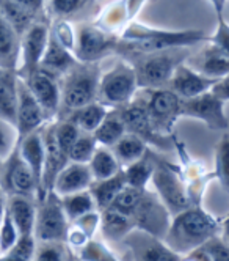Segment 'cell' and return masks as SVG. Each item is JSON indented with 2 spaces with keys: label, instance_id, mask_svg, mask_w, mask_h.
<instances>
[{
  "label": "cell",
  "instance_id": "6da1fadb",
  "mask_svg": "<svg viewBox=\"0 0 229 261\" xmlns=\"http://www.w3.org/2000/svg\"><path fill=\"white\" fill-rule=\"evenodd\" d=\"M218 233V222L201 208L190 206L169 222L165 234V244L178 255H187L199 249L204 242Z\"/></svg>",
  "mask_w": 229,
  "mask_h": 261
},
{
  "label": "cell",
  "instance_id": "7a4b0ae2",
  "mask_svg": "<svg viewBox=\"0 0 229 261\" xmlns=\"http://www.w3.org/2000/svg\"><path fill=\"white\" fill-rule=\"evenodd\" d=\"M207 40L206 35L199 30H159L143 25L129 27L123 38L117 41V49L141 55V54H156L171 49H184Z\"/></svg>",
  "mask_w": 229,
  "mask_h": 261
},
{
  "label": "cell",
  "instance_id": "3957f363",
  "mask_svg": "<svg viewBox=\"0 0 229 261\" xmlns=\"http://www.w3.org/2000/svg\"><path fill=\"white\" fill-rule=\"evenodd\" d=\"M66 81L60 87V112L59 115H68L72 110L98 101V87L101 72L96 63L75 65L66 72Z\"/></svg>",
  "mask_w": 229,
  "mask_h": 261
},
{
  "label": "cell",
  "instance_id": "277c9868",
  "mask_svg": "<svg viewBox=\"0 0 229 261\" xmlns=\"http://www.w3.org/2000/svg\"><path fill=\"white\" fill-rule=\"evenodd\" d=\"M187 57L188 47L137 55L132 65L137 74V85L146 90L165 88L173 77L176 68L184 63Z\"/></svg>",
  "mask_w": 229,
  "mask_h": 261
},
{
  "label": "cell",
  "instance_id": "5b68a950",
  "mask_svg": "<svg viewBox=\"0 0 229 261\" xmlns=\"http://www.w3.org/2000/svg\"><path fill=\"white\" fill-rule=\"evenodd\" d=\"M138 85L137 74L132 65L118 63L111 71L105 72L99 79L98 102L105 107L120 109L133 99Z\"/></svg>",
  "mask_w": 229,
  "mask_h": 261
},
{
  "label": "cell",
  "instance_id": "8992f818",
  "mask_svg": "<svg viewBox=\"0 0 229 261\" xmlns=\"http://www.w3.org/2000/svg\"><path fill=\"white\" fill-rule=\"evenodd\" d=\"M69 230V220L62 208L60 197L53 192L40 200L36 206L33 238L40 242H65Z\"/></svg>",
  "mask_w": 229,
  "mask_h": 261
},
{
  "label": "cell",
  "instance_id": "52a82bcc",
  "mask_svg": "<svg viewBox=\"0 0 229 261\" xmlns=\"http://www.w3.org/2000/svg\"><path fill=\"white\" fill-rule=\"evenodd\" d=\"M181 99L169 88L148 90L145 99L151 124L160 137L173 136V129L181 118Z\"/></svg>",
  "mask_w": 229,
  "mask_h": 261
},
{
  "label": "cell",
  "instance_id": "ba28073f",
  "mask_svg": "<svg viewBox=\"0 0 229 261\" xmlns=\"http://www.w3.org/2000/svg\"><path fill=\"white\" fill-rule=\"evenodd\" d=\"M151 181L154 184L157 198L163 203V206L168 210V213L178 214L192 206V203L188 200L187 188L173 167L156 161Z\"/></svg>",
  "mask_w": 229,
  "mask_h": 261
},
{
  "label": "cell",
  "instance_id": "9c48e42d",
  "mask_svg": "<svg viewBox=\"0 0 229 261\" xmlns=\"http://www.w3.org/2000/svg\"><path fill=\"white\" fill-rule=\"evenodd\" d=\"M46 121L47 118L43 109L32 96L25 82L21 77H17V104H16V117H14L16 145L25 137H28L30 134L41 130Z\"/></svg>",
  "mask_w": 229,
  "mask_h": 261
},
{
  "label": "cell",
  "instance_id": "30bf717a",
  "mask_svg": "<svg viewBox=\"0 0 229 261\" xmlns=\"http://www.w3.org/2000/svg\"><path fill=\"white\" fill-rule=\"evenodd\" d=\"M132 220L135 228L143 230L148 236L156 239L165 238L169 227V213L163 206V203L157 198V195L148 191L143 192V197L138 203L135 211L132 213Z\"/></svg>",
  "mask_w": 229,
  "mask_h": 261
},
{
  "label": "cell",
  "instance_id": "8fae6325",
  "mask_svg": "<svg viewBox=\"0 0 229 261\" xmlns=\"http://www.w3.org/2000/svg\"><path fill=\"white\" fill-rule=\"evenodd\" d=\"M224 106V101L214 96L211 91H206L196 98L181 102V117L199 120L214 130H227L229 123Z\"/></svg>",
  "mask_w": 229,
  "mask_h": 261
},
{
  "label": "cell",
  "instance_id": "7c38bea8",
  "mask_svg": "<svg viewBox=\"0 0 229 261\" xmlns=\"http://www.w3.org/2000/svg\"><path fill=\"white\" fill-rule=\"evenodd\" d=\"M120 117L124 123L126 133L141 139L146 145L157 146L160 150L168 148V139L160 137L151 124L145 99L141 101H130L129 104L118 109Z\"/></svg>",
  "mask_w": 229,
  "mask_h": 261
},
{
  "label": "cell",
  "instance_id": "4fadbf2b",
  "mask_svg": "<svg viewBox=\"0 0 229 261\" xmlns=\"http://www.w3.org/2000/svg\"><path fill=\"white\" fill-rule=\"evenodd\" d=\"M0 188H2V191H7L10 195H21L32 198L38 194L35 178L27 164L19 156L16 146L4 161Z\"/></svg>",
  "mask_w": 229,
  "mask_h": 261
},
{
  "label": "cell",
  "instance_id": "5bb4252c",
  "mask_svg": "<svg viewBox=\"0 0 229 261\" xmlns=\"http://www.w3.org/2000/svg\"><path fill=\"white\" fill-rule=\"evenodd\" d=\"M32 96L36 99L43 109L47 120H52L59 115L60 112V85L56 82V77L52 74L38 68L36 71L30 72L28 76L21 77Z\"/></svg>",
  "mask_w": 229,
  "mask_h": 261
},
{
  "label": "cell",
  "instance_id": "9a60e30c",
  "mask_svg": "<svg viewBox=\"0 0 229 261\" xmlns=\"http://www.w3.org/2000/svg\"><path fill=\"white\" fill-rule=\"evenodd\" d=\"M117 38L98 27L85 25L77 36V59L82 63H94L111 49H117Z\"/></svg>",
  "mask_w": 229,
  "mask_h": 261
},
{
  "label": "cell",
  "instance_id": "2e32d148",
  "mask_svg": "<svg viewBox=\"0 0 229 261\" xmlns=\"http://www.w3.org/2000/svg\"><path fill=\"white\" fill-rule=\"evenodd\" d=\"M49 30L44 24H32L22 35L21 40V49L22 52V66L19 72L22 74L21 77L28 76L30 72L40 68V62L43 59V54L47 46Z\"/></svg>",
  "mask_w": 229,
  "mask_h": 261
},
{
  "label": "cell",
  "instance_id": "e0dca14e",
  "mask_svg": "<svg viewBox=\"0 0 229 261\" xmlns=\"http://www.w3.org/2000/svg\"><path fill=\"white\" fill-rule=\"evenodd\" d=\"M215 82H217L215 79L204 77L203 74L196 72L193 68L187 66L185 63H181L169 81V90L173 91L181 101H185V99L196 98L203 95V93L209 91Z\"/></svg>",
  "mask_w": 229,
  "mask_h": 261
},
{
  "label": "cell",
  "instance_id": "ac0fdd59",
  "mask_svg": "<svg viewBox=\"0 0 229 261\" xmlns=\"http://www.w3.org/2000/svg\"><path fill=\"white\" fill-rule=\"evenodd\" d=\"M17 153L22 158V161L27 164L30 169L35 182H36V198L43 200V170H44V142H43V133L30 134L24 140H21L17 145Z\"/></svg>",
  "mask_w": 229,
  "mask_h": 261
},
{
  "label": "cell",
  "instance_id": "d6986e66",
  "mask_svg": "<svg viewBox=\"0 0 229 261\" xmlns=\"http://www.w3.org/2000/svg\"><path fill=\"white\" fill-rule=\"evenodd\" d=\"M91 182H93V176L87 164L68 162L65 165V169L56 175L52 192L59 197L77 194L82 191H88Z\"/></svg>",
  "mask_w": 229,
  "mask_h": 261
},
{
  "label": "cell",
  "instance_id": "ffe728a7",
  "mask_svg": "<svg viewBox=\"0 0 229 261\" xmlns=\"http://www.w3.org/2000/svg\"><path fill=\"white\" fill-rule=\"evenodd\" d=\"M43 133V142H44V170H43V198L52 192L53 181L68 164L66 154L60 150L53 139L52 124H49Z\"/></svg>",
  "mask_w": 229,
  "mask_h": 261
},
{
  "label": "cell",
  "instance_id": "44dd1931",
  "mask_svg": "<svg viewBox=\"0 0 229 261\" xmlns=\"http://www.w3.org/2000/svg\"><path fill=\"white\" fill-rule=\"evenodd\" d=\"M5 211L8 213L13 225L16 227L19 238L21 236H33L36 206H35V203L30 197L11 195L5 204Z\"/></svg>",
  "mask_w": 229,
  "mask_h": 261
},
{
  "label": "cell",
  "instance_id": "7402d4cb",
  "mask_svg": "<svg viewBox=\"0 0 229 261\" xmlns=\"http://www.w3.org/2000/svg\"><path fill=\"white\" fill-rule=\"evenodd\" d=\"M196 72L209 79H223L229 72V50H224L215 44L203 49V52L195 59Z\"/></svg>",
  "mask_w": 229,
  "mask_h": 261
},
{
  "label": "cell",
  "instance_id": "603a6c76",
  "mask_svg": "<svg viewBox=\"0 0 229 261\" xmlns=\"http://www.w3.org/2000/svg\"><path fill=\"white\" fill-rule=\"evenodd\" d=\"M75 66L74 55L71 50L65 49L53 36L49 33L47 46L43 54V59L40 62V69L52 74V76H60V74H66Z\"/></svg>",
  "mask_w": 229,
  "mask_h": 261
},
{
  "label": "cell",
  "instance_id": "cb8c5ba5",
  "mask_svg": "<svg viewBox=\"0 0 229 261\" xmlns=\"http://www.w3.org/2000/svg\"><path fill=\"white\" fill-rule=\"evenodd\" d=\"M17 77L14 69L0 66V118L13 127L17 104Z\"/></svg>",
  "mask_w": 229,
  "mask_h": 261
},
{
  "label": "cell",
  "instance_id": "d4e9b609",
  "mask_svg": "<svg viewBox=\"0 0 229 261\" xmlns=\"http://www.w3.org/2000/svg\"><path fill=\"white\" fill-rule=\"evenodd\" d=\"M108 110L110 109L105 107L104 104L94 101L88 106L72 110L71 114H68L63 120H68L69 123H72L80 133L93 134L94 130H96V127L102 123V120L105 118Z\"/></svg>",
  "mask_w": 229,
  "mask_h": 261
},
{
  "label": "cell",
  "instance_id": "484cf974",
  "mask_svg": "<svg viewBox=\"0 0 229 261\" xmlns=\"http://www.w3.org/2000/svg\"><path fill=\"white\" fill-rule=\"evenodd\" d=\"M124 186H126V182H124V176H123L121 170L111 178L93 181L91 186L88 188V192L93 197V201L96 204V210L104 211V210L110 208L111 201L114 200V197L118 195V192L124 188Z\"/></svg>",
  "mask_w": 229,
  "mask_h": 261
},
{
  "label": "cell",
  "instance_id": "4316f807",
  "mask_svg": "<svg viewBox=\"0 0 229 261\" xmlns=\"http://www.w3.org/2000/svg\"><path fill=\"white\" fill-rule=\"evenodd\" d=\"M99 213H101L99 227H101L104 238L108 241H120L135 228L132 217H129L123 213H118L111 208H107Z\"/></svg>",
  "mask_w": 229,
  "mask_h": 261
},
{
  "label": "cell",
  "instance_id": "83f0119b",
  "mask_svg": "<svg viewBox=\"0 0 229 261\" xmlns=\"http://www.w3.org/2000/svg\"><path fill=\"white\" fill-rule=\"evenodd\" d=\"M124 134H126V127L120 117L118 109H110L102 123L93 133V137L98 145L104 148H111Z\"/></svg>",
  "mask_w": 229,
  "mask_h": 261
},
{
  "label": "cell",
  "instance_id": "f1b7e54d",
  "mask_svg": "<svg viewBox=\"0 0 229 261\" xmlns=\"http://www.w3.org/2000/svg\"><path fill=\"white\" fill-rule=\"evenodd\" d=\"M154 164H156V159L148 150L145 156H141L138 161L126 165L121 170L126 186L135 188V189H146L148 182L151 181L152 172H154Z\"/></svg>",
  "mask_w": 229,
  "mask_h": 261
},
{
  "label": "cell",
  "instance_id": "f546056e",
  "mask_svg": "<svg viewBox=\"0 0 229 261\" xmlns=\"http://www.w3.org/2000/svg\"><path fill=\"white\" fill-rule=\"evenodd\" d=\"M19 35L0 13V66L14 69L19 55Z\"/></svg>",
  "mask_w": 229,
  "mask_h": 261
},
{
  "label": "cell",
  "instance_id": "4dcf8cb0",
  "mask_svg": "<svg viewBox=\"0 0 229 261\" xmlns=\"http://www.w3.org/2000/svg\"><path fill=\"white\" fill-rule=\"evenodd\" d=\"M87 165L91 172L93 181L111 178L121 170V165L117 161V158L113 156V153L110 151V148H104V146L96 148V151H94L93 158L90 159Z\"/></svg>",
  "mask_w": 229,
  "mask_h": 261
},
{
  "label": "cell",
  "instance_id": "1f68e13d",
  "mask_svg": "<svg viewBox=\"0 0 229 261\" xmlns=\"http://www.w3.org/2000/svg\"><path fill=\"white\" fill-rule=\"evenodd\" d=\"M148 150H149L148 145L141 139L132 134H127V133L110 148V151L117 158L120 165H124V167L138 161L141 156H145Z\"/></svg>",
  "mask_w": 229,
  "mask_h": 261
},
{
  "label": "cell",
  "instance_id": "d6a6232c",
  "mask_svg": "<svg viewBox=\"0 0 229 261\" xmlns=\"http://www.w3.org/2000/svg\"><path fill=\"white\" fill-rule=\"evenodd\" d=\"M60 203L65 211V216L68 217L69 222H74L75 219H79L80 216H83L87 213L98 211L96 204L93 201V197L90 195L88 191L60 197Z\"/></svg>",
  "mask_w": 229,
  "mask_h": 261
},
{
  "label": "cell",
  "instance_id": "836d02e7",
  "mask_svg": "<svg viewBox=\"0 0 229 261\" xmlns=\"http://www.w3.org/2000/svg\"><path fill=\"white\" fill-rule=\"evenodd\" d=\"M0 13L19 36L24 35V32L33 24L35 19L32 14H28L21 7H17L11 0H0Z\"/></svg>",
  "mask_w": 229,
  "mask_h": 261
},
{
  "label": "cell",
  "instance_id": "e575fe53",
  "mask_svg": "<svg viewBox=\"0 0 229 261\" xmlns=\"http://www.w3.org/2000/svg\"><path fill=\"white\" fill-rule=\"evenodd\" d=\"M151 239L143 244V250H140L138 259L140 261H181V255L171 250L162 239Z\"/></svg>",
  "mask_w": 229,
  "mask_h": 261
},
{
  "label": "cell",
  "instance_id": "d590c367",
  "mask_svg": "<svg viewBox=\"0 0 229 261\" xmlns=\"http://www.w3.org/2000/svg\"><path fill=\"white\" fill-rule=\"evenodd\" d=\"M99 145L94 140L93 134H85L80 133L77 140L69 148L68 151V162H75V164H88L90 159L93 158L94 151Z\"/></svg>",
  "mask_w": 229,
  "mask_h": 261
},
{
  "label": "cell",
  "instance_id": "8d00e7d4",
  "mask_svg": "<svg viewBox=\"0 0 229 261\" xmlns=\"http://www.w3.org/2000/svg\"><path fill=\"white\" fill-rule=\"evenodd\" d=\"M145 191L146 189H135V188L124 186V188L118 192V195L114 197V200L111 201L110 208L130 217L132 213L135 211V208L138 206V203H140Z\"/></svg>",
  "mask_w": 229,
  "mask_h": 261
},
{
  "label": "cell",
  "instance_id": "74e56055",
  "mask_svg": "<svg viewBox=\"0 0 229 261\" xmlns=\"http://www.w3.org/2000/svg\"><path fill=\"white\" fill-rule=\"evenodd\" d=\"M52 130H53V139H55L56 145H59V148L68 158L69 148L80 136V130L72 123H69L68 120H60L56 123H52Z\"/></svg>",
  "mask_w": 229,
  "mask_h": 261
},
{
  "label": "cell",
  "instance_id": "f35d334b",
  "mask_svg": "<svg viewBox=\"0 0 229 261\" xmlns=\"http://www.w3.org/2000/svg\"><path fill=\"white\" fill-rule=\"evenodd\" d=\"M35 249L33 236H21L10 250L2 253L0 261H33Z\"/></svg>",
  "mask_w": 229,
  "mask_h": 261
},
{
  "label": "cell",
  "instance_id": "ab89813d",
  "mask_svg": "<svg viewBox=\"0 0 229 261\" xmlns=\"http://www.w3.org/2000/svg\"><path fill=\"white\" fill-rule=\"evenodd\" d=\"M198 250L203 255L204 261H229L227 244L218 236H214L204 242Z\"/></svg>",
  "mask_w": 229,
  "mask_h": 261
},
{
  "label": "cell",
  "instance_id": "60d3db41",
  "mask_svg": "<svg viewBox=\"0 0 229 261\" xmlns=\"http://www.w3.org/2000/svg\"><path fill=\"white\" fill-rule=\"evenodd\" d=\"M82 261H120L104 244L96 241H88L80 249Z\"/></svg>",
  "mask_w": 229,
  "mask_h": 261
},
{
  "label": "cell",
  "instance_id": "b9f144b4",
  "mask_svg": "<svg viewBox=\"0 0 229 261\" xmlns=\"http://www.w3.org/2000/svg\"><path fill=\"white\" fill-rule=\"evenodd\" d=\"M227 134H223L215 150V175L224 189H227Z\"/></svg>",
  "mask_w": 229,
  "mask_h": 261
},
{
  "label": "cell",
  "instance_id": "7bdbcfd3",
  "mask_svg": "<svg viewBox=\"0 0 229 261\" xmlns=\"http://www.w3.org/2000/svg\"><path fill=\"white\" fill-rule=\"evenodd\" d=\"M33 261H66L63 242H43L40 249H35Z\"/></svg>",
  "mask_w": 229,
  "mask_h": 261
},
{
  "label": "cell",
  "instance_id": "ee69618b",
  "mask_svg": "<svg viewBox=\"0 0 229 261\" xmlns=\"http://www.w3.org/2000/svg\"><path fill=\"white\" fill-rule=\"evenodd\" d=\"M17 239H19V234L16 231V227L13 225L8 213L4 211L2 225H0V253H5L7 250H10L16 244Z\"/></svg>",
  "mask_w": 229,
  "mask_h": 261
},
{
  "label": "cell",
  "instance_id": "f6af8a7d",
  "mask_svg": "<svg viewBox=\"0 0 229 261\" xmlns=\"http://www.w3.org/2000/svg\"><path fill=\"white\" fill-rule=\"evenodd\" d=\"M74 227L80 230L88 239H91L94 236V233L98 231L99 228V223H101V213L99 211H91L87 213L83 216H80L79 219H75L74 222Z\"/></svg>",
  "mask_w": 229,
  "mask_h": 261
},
{
  "label": "cell",
  "instance_id": "bcb514c9",
  "mask_svg": "<svg viewBox=\"0 0 229 261\" xmlns=\"http://www.w3.org/2000/svg\"><path fill=\"white\" fill-rule=\"evenodd\" d=\"M50 35L65 49H68V50L74 49V46H75V35H74V30L69 25V22H66V21H56Z\"/></svg>",
  "mask_w": 229,
  "mask_h": 261
},
{
  "label": "cell",
  "instance_id": "7dc6e473",
  "mask_svg": "<svg viewBox=\"0 0 229 261\" xmlns=\"http://www.w3.org/2000/svg\"><path fill=\"white\" fill-rule=\"evenodd\" d=\"M16 146L14 127L0 118V158L5 159Z\"/></svg>",
  "mask_w": 229,
  "mask_h": 261
},
{
  "label": "cell",
  "instance_id": "c3c4849f",
  "mask_svg": "<svg viewBox=\"0 0 229 261\" xmlns=\"http://www.w3.org/2000/svg\"><path fill=\"white\" fill-rule=\"evenodd\" d=\"M52 10L59 16H68L79 10L87 0H49Z\"/></svg>",
  "mask_w": 229,
  "mask_h": 261
},
{
  "label": "cell",
  "instance_id": "681fc988",
  "mask_svg": "<svg viewBox=\"0 0 229 261\" xmlns=\"http://www.w3.org/2000/svg\"><path fill=\"white\" fill-rule=\"evenodd\" d=\"M212 44L224 49V50H229V27L227 24L224 22V19L221 17V19H218V29L215 32V36L214 38H211Z\"/></svg>",
  "mask_w": 229,
  "mask_h": 261
},
{
  "label": "cell",
  "instance_id": "f907efd6",
  "mask_svg": "<svg viewBox=\"0 0 229 261\" xmlns=\"http://www.w3.org/2000/svg\"><path fill=\"white\" fill-rule=\"evenodd\" d=\"M90 239L80 231V230H77L75 227H69V230H68V234H66V241L65 242H68V244L71 246V247H74V249H82L87 242H88Z\"/></svg>",
  "mask_w": 229,
  "mask_h": 261
},
{
  "label": "cell",
  "instance_id": "816d5d0a",
  "mask_svg": "<svg viewBox=\"0 0 229 261\" xmlns=\"http://www.w3.org/2000/svg\"><path fill=\"white\" fill-rule=\"evenodd\" d=\"M11 2H14L17 7H21L22 10H25L33 17H36V14L40 13V10L44 5V0H11Z\"/></svg>",
  "mask_w": 229,
  "mask_h": 261
},
{
  "label": "cell",
  "instance_id": "f5cc1de1",
  "mask_svg": "<svg viewBox=\"0 0 229 261\" xmlns=\"http://www.w3.org/2000/svg\"><path fill=\"white\" fill-rule=\"evenodd\" d=\"M226 2L227 0H212V4H214V8L218 14V19H221L223 17V11H224V7H226Z\"/></svg>",
  "mask_w": 229,
  "mask_h": 261
},
{
  "label": "cell",
  "instance_id": "db71d44e",
  "mask_svg": "<svg viewBox=\"0 0 229 261\" xmlns=\"http://www.w3.org/2000/svg\"><path fill=\"white\" fill-rule=\"evenodd\" d=\"M4 211H5V206H4V195H2V188H0V219L4 216Z\"/></svg>",
  "mask_w": 229,
  "mask_h": 261
},
{
  "label": "cell",
  "instance_id": "11a10c76",
  "mask_svg": "<svg viewBox=\"0 0 229 261\" xmlns=\"http://www.w3.org/2000/svg\"><path fill=\"white\" fill-rule=\"evenodd\" d=\"M87 2H91V0H87Z\"/></svg>",
  "mask_w": 229,
  "mask_h": 261
}]
</instances>
